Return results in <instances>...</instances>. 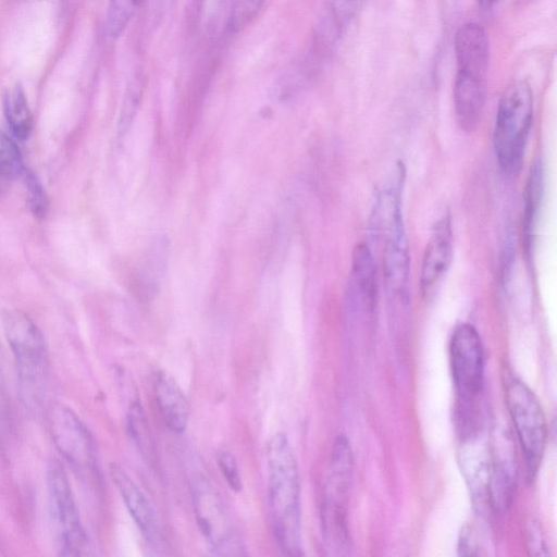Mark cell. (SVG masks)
Masks as SVG:
<instances>
[{
	"label": "cell",
	"instance_id": "1",
	"mask_svg": "<svg viewBox=\"0 0 557 557\" xmlns=\"http://www.w3.org/2000/svg\"><path fill=\"white\" fill-rule=\"evenodd\" d=\"M268 495L273 531L285 555H300V481L287 436L274 434L267 446Z\"/></svg>",
	"mask_w": 557,
	"mask_h": 557
},
{
	"label": "cell",
	"instance_id": "2",
	"mask_svg": "<svg viewBox=\"0 0 557 557\" xmlns=\"http://www.w3.org/2000/svg\"><path fill=\"white\" fill-rule=\"evenodd\" d=\"M2 325L16 368L18 395L30 411L40 410L48 383V351L41 331L18 309L2 312Z\"/></svg>",
	"mask_w": 557,
	"mask_h": 557
},
{
	"label": "cell",
	"instance_id": "3",
	"mask_svg": "<svg viewBox=\"0 0 557 557\" xmlns=\"http://www.w3.org/2000/svg\"><path fill=\"white\" fill-rule=\"evenodd\" d=\"M352 471L354 456L349 441L338 435L331 453L320 511L323 541L334 555H346L351 548L347 509Z\"/></svg>",
	"mask_w": 557,
	"mask_h": 557
},
{
	"label": "cell",
	"instance_id": "4",
	"mask_svg": "<svg viewBox=\"0 0 557 557\" xmlns=\"http://www.w3.org/2000/svg\"><path fill=\"white\" fill-rule=\"evenodd\" d=\"M533 116V96L524 81L511 83L503 92L496 112L493 143L497 163L507 174L523 162Z\"/></svg>",
	"mask_w": 557,
	"mask_h": 557
},
{
	"label": "cell",
	"instance_id": "5",
	"mask_svg": "<svg viewBox=\"0 0 557 557\" xmlns=\"http://www.w3.org/2000/svg\"><path fill=\"white\" fill-rule=\"evenodd\" d=\"M47 486L53 539L59 555H90V541L82 523L66 471L58 459H52L47 467Z\"/></svg>",
	"mask_w": 557,
	"mask_h": 557
},
{
	"label": "cell",
	"instance_id": "6",
	"mask_svg": "<svg viewBox=\"0 0 557 557\" xmlns=\"http://www.w3.org/2000/svg\"><path fill=\"white\" fill-rule=\"evenodd\" d=\"M505 398L523 454L527 478L531 481L546 446L545 416L534 393L515 376L505 379Z\"/></svg>",
	"mask_w": 557,
	"mask_h": 557
},
{
	"label": "cell",
	"instance_id": "7",
	"mask_svg": "<svg viewBox=\"0 0 557 557\" xmlns=\"http://www.w3.org/2000/svg\"><path fill=\"white\" fill-rule=\"evenodd\" d=\"M449 359L457 392L456 411L478 409L476 400L483 386L484 350L473 325L463 323L454 330L449 342Z\"/></svg>",
	"mask_w": 557,
	"mask_h": 557
},
{
	"label": "cell",
	"instance_id": "8",
	"mask_svg": "<svg viewBox=\"0 0 557 557\" xmlns=\"http://www.w3.org/2000/svg\"><path fill=\"white\" fill-rule=\"evenodd\" d=\"M190 491L195 518L210 549L221 556L243 555L242 540L215 488L203 476H197Z\"/></svg>",
	"mask_w": 557,
	"mask_h": 557
},
{
	"label": "cell",
	"instance_id": "9",
	"mask_svg": "<svg viewBox=\"0 0 557 557\" xmlns=\"http://www.w3.org/2000/svg\"><path fill=\"white\" fill-rule=\"evenodd\" d=\"M49 426L65 461L79 474H91L96 466L94 441L79 417L67 406L55 404L50 409Z\"/></svg>",
	"mask_w": 557,
	"mask_h": 557
},
{
	"label": "cell",
	"instance_id": "10",
	"mask_svg": "<svg viewBox=\"0 0 557 557\" xmlns=\"http://www.w3.org/2000/svg\"><path fill=\"white\" fill-rule=\"evenodd\" d=\"M384 240L383 278L387 294L404 300L407 297L409 281V248L404 218L389 225L379 237Z\"/></svg>",
	"mask_w": 557,
	"mask_h": 557
},
{
	"label": "cell",
	"instance_id": "11",
	"mask_svg": "<svg viewBox=\"0 0 557 557\" xmlns=\"http://www.w3.org/2000/svg\"><path fill=\"white\" fill-rule=\"evenodd\" d=\"M454 255V236L448 215L436 221L423 253L420 288L426 298L447 273Z\"/></svg>",
	"mask_w": 557,
	"mask_h": 557
},
{
	"label": "cell",
	"instance_id": "12",
	"mask_svg": "<svg viewBox=\"0 0 557 557\" xmlns=\"http://www.w3.org/2000/svg\"><path fill=\"white\" fill-rule=\"evenodd\" d=\"M169 248V238L160 234L145 250L134 275V290L139 301L149 302L159 294L168 270Z\"/></svg>",
	"mask_w": 557,
	"mask_h": 557
},
{
	"label": "cell",
	"instance_id": "13",
	"mask_svg": "<svg viewBox=\"0 0 557 557\" xmlns=\"http://www.w3.org/2000/svg\"><path fill=\"white\" fill-rule=\"evenodd\" d=\"M457 72L486 77L488 67V38L476 23L461 25L454 38Z\"/></svg>",
	"mask_w": 557,
	"mask_h": 557
},
{
	"label": "cell",
	"instance_id": "14",
	"mask_svg": "<svg viewBox=\"0 0 557 557\" xmlns=\"http://www.w3.org/2000/svg\"><path fill=\"white\" fill-rule=\"evenodd\" d=\"M453 95L459 126L468 133L473 132L480 124L485 107L486 77L457 72Z\"/></svg>",
	"mask_w": 557,
	"mask_h": 557
},
{
	"label": "cell",
	"instance_id": "15",
	"mask_svg": "<svg viewBox=\"0 0 557 557\" xmlns=\"http://www.w3.org/2000/svg\"><path fill=\"white\" fill-rule=\"evenodd\" d=\"M364 0H331L315 27L312 48L323 55L335 47Z\"/></svg>",
	"mask_w": 557,
	"mask_h": 557
},
{
	"label": "cell",
	"instance_id": "16",
	"mask_svg": "<svg viewBox=\"0 0 557 557\" xmlns=\"http://www.w3.org/2000/svg\"><path fill=\"white\" fill-rule=\"evenodd\" d=\"M110 475L140 532L146 537L153 536L157 529L156 515L144 493L119 465L110 466Z\"/></svg>",
	"mask_w": 557,
	"mask_h": 557
},
{
	"label": "cell",
	"instance_id": "17",
	"mask_svg": "<svg viewBox=\"0 0 557 557\" xmlns=\"http://www.w3.org/2000/svg\"><path fill=\"white\" fill-rule=\"evenodd\" d=\"M154 397L161 417L169 430L181 433L188 422V401L177 382L160 371L153 384Z\"/></svg>",
	"mask_w": 557,
	"mask_h": 557
},
{
	"label": "cell",
	"instance_id": "18",
	"mask_svg": "<svg viewBox=\"0 0 557 557\" xmlns=\"http://www.w3.org/2000/svg\"><path fill=\"white\" fill-rule=\"evenodd\" d=\"M349 287L351 295L368 310L373 309L377 295L376 268L372 252L364 243L354 249Z\"/></svg>",
	"mask_w": 557,
	"mask_h": 557
},
{
	"label": "cell",
	"instance_id": "19",
	"mask_svg": "<svg viewBox=\"0 0 557 557\" xmlns=\"http://www.w3.org/2000/svg\"><path fill=\"white\" fill-rule=\"evenodd\" d=\"M544 191V166L541 159L530 168L523 198L521 234L523 246L529 253L533 246L534 232Z\"/></svg>",
	"mask_w": 557,
	"mask_h": 557
},
{
	"label": "cell",
	"instance_id": "20",
	"mask_svg": "<svg viewBox=\"0 0 557 557\" xmlns=\"http://www.w3.org/2000/svg\"><path fill=\"white\" fill-rule=\"evenodd\" d=\"M3 109L13 135L20 140L27 139L33 131V117L24 89L20 84H15L5 91Z\"/></svg>",
	"mask_w": 557,
	"mask_h": 557
},
{
	"label": "cell",
	"instance_id": "21",
	"mask_svg": "<svg viewBox=\"0 0 557 557\" xmlns=\"http://www.w3.org/2000/svg\"><path fill=\"white\" fill-rule=\"evenodd\" d=\"M16 144L0 129V198L7 195L13 182L24 172Z\"/></svg>",
	"mask_w": 557,
	"mask_h": 557
},
{
	"label": "cell",
	"instance_id": "22",
	"mask_svg": "<svg viewBox=\"0 0 557 557\" xmlns=\"http://www.w3.org/2000/svg\"><path fill=\"white\" fill-rule=\"evenodd\" d=\"M144 85V74L141 70H137L127 81L122 98L116 123L119 136H124L134 122V119L141 103Z\"/></svg>",
	"mask_w": 557,
	"mask_h": 557
},
{
	"label": "cell",
	"instance_id": "23",
	"mask_svg": "<svg viewBox=\"0 0 557 557\" xmlns=\"http://www.w3.org/2000/svg\"><path fill=\"white\" fill-rule=\"evenodd\" d=\"M143 0H109L106 28L109 37L119 38L126 29Z\"/></svg>",
	"mask_w": 557,
	"mask_h": 557
},
{
	"label": "cell",
	"instance_id": "24",
	"mask_svg": "<svg viewBox=\"0 0 557 557\" xmlns=\"http://www.w3.org/2000/svg\"><path fill=\"white\" fill-rule=\"evenodd\" d=\"M127 429L140 453L147 460H152L153 445L151 432L139 403H133L128 409Z\"/></svg>",
	"mask_w": 557,
	"mask_h": 557
},
{
	"label": "cell",
	"instance_id": "25",
	"mask_svg": "<svg viewBox=\"0 0 557 557\" xmlns=\"http://www.w3.org/2000/svg\"><path fill=\"white\" fill-rule=\"evenodd\" d=\"M22 176L25 185L26 202L30 212L37 219H44L48 212L49 201L40 180L33 171L26 169Z\"/></svg>",
	"mask_w": 557,
	"mask_h": 557
},
{
	"label": "cell",
	"instance_id": "26",
	"mask_svg": "<svg viewBox=\"0 0 557 557\" xmlns=\"http://www.w3.org/2000/svg\"><path fill=\"white\" fill-rule=\"evenodd\" d=\"M264 0H233L228 28L233 33L242 30L257 15L262 8Z\"/></svg>",
	"mask_w": 557,
	"mask_h": 557
},
{
	"label": "cell",
	"instance_id": "27",
	"mask_svg": "<svg viewBox=\"0 0 557 557\" xmlns=\"http://www.w3.org/2000/svg\"><path fill=\"white\" fill-rule=\"evenodd\" d=\"M218 465L230 487L236 492L242 490V479L237 462L234 456L225 449L216 454Z\"/></svg>",
	"mask_w": 557,
	"mask_h": 557
},
{
	"label": "cell",
	"instance_id": "28",
	"mask_svg": "<svg viewBox=\"0 0 557 557\" xmlns=\"http://www.w3.org/2000/svg\"><path fill=\"white\" fill-rule=\"evenodd\" d=\"M9 397L0 349V437L7 435L10 425Z\"/></svg>",
	"mask_w": 557,
	"mask_h": 557
},
{
	"label": "cell",
	"instance_id": "29",
	"mask_svg": "<svg viewBox=\"0 0 557 557\" xmlns=\"http://www.w3.org/2000/svg\"><path fill=\"white\" fill-rule=\"evenodd\" d=\"M525 541L528 542V548L531 550V554L545 555L546 546L544 544L540 525L531 520L525 527Z\"/></svg>",
	"mask_w": 557,
	"mask_h": 557
},
{
	"label": "cell",
	"instance_id": "30",
	"mask_svg": "<svg viewBox=\"0 0 557 557\" xmlns=\"http://www.w3.org/2000/svg\"><path fill=\"white\" fill-rule=\"evenodd\" d=\"M458 550L462 556H473L479 554L478 542L473 530L470 527L462 529L459 537Z\"/></svg>",
	"mask_w": 557,
	"mask_h": 557
},
{
	"label": "cell",
	"instance_id": "31",
	"mask_svg": "<svg viewBox=\"0 0 557 557\" xmlns=\"http://www.w3.org/2000/svg\"><path fill=\"white\" fill-rule=\"evenodd\" d=\"M496 0H478L479 4L481 5V8L483 9H490L491 7H493V4L495 3Z\"/></svg>",
	"mask_w": 557,
	"mask_h": 557
}]
</instances>
